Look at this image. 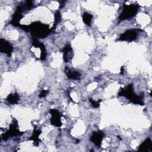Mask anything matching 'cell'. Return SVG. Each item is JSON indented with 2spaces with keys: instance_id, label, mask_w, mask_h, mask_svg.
Instances as JSON below:
<instances>
[{
  "instance_id": "cell-8",
  "label": "cell",
  "mask_w": 152,
  "mask_h": 152,
  "mask_svg": "<svg viewBox=\"0 0 152 152\" xmlns=\"http://www.w3.org/2000/svg\"><path fill=\"white\" fill-rule=\"evenodd\" d=\"M13 50V47L10 43L4 39H0V52L6 54L8 57L11 56Z\"/></svg>"
},
{
  "instance_id": "cell-21",
  "label": "cell",
  "mask_w": 152,
  "mask_h": 152,
  "mask_svg": "<svg viewBox=\"0 0 152 152\" xmlns=\"http://www.w3.org/2000/svg\"><path fill=\"white\" fill-rule=\"evenodd\" d=\"M65 2H66L65 1H61L59 2V8H63V7L64 6V4H65Z\"/></svg>"
},
{
  "instance_id": "cell-23",
  "label": "cell",
  "mask_w": 152,
  "mask_h": 152,
  "mask_svg": "<svg viewBox=\"0 0 152 152\" xmlns=\"http://www.w3.org/2000/svg\"><path fill=\"white\" fill-rule=\"evenodd\" d=\"M118 138H119V139H120V140H122V139H121V137H119V136H118Z\"/></svg>"
},
{
  "instance_id": "cell-14",
  "label": "cell",
  "mask_w": 152,
  "mask_h": 152,
  "mask_svg": "<svg viewBox=\"0 0 152 152\" xmlns=\"http://www.w3.org/2000/svg\"><path fill=\"white\" fill-rule=\"evenodd\" d=\"M41 132H42V131L39 129H36V128L34 129L33 134L30 137L29 140H32L34 142V145H35L36 143V145H38V144L39 142V141H40L39 138V137L40 134H41Z\"/></svg>"
},
{
  "instance_id": "cell-6",
  "label": "cell",
  "mask_w": 152,
  "mask_h": 152,
  "mask_svg": "<svg viewBox=\"0 0 152 152\" xmlns=\"http://www.w3.org/2000/svg\"><path fill=\"white\" fill-rule=\"evenodd\" d=\"M23 11H24L23 10L21 5L20 4H18L17 6L15 11L12 16V19L10 21V24H12V26H14L15 27H20L21 26L20 21L21 20V18H23L22 12Z\"/></svg>"
},
{
  "instance_id": "cell-10",
  "label": "cell",
  "mask_w": 152,
  "mask_h": 152,
  "mask_svg": "<svg viewBox=\"0 0 152 152\" xmlns=\"http://www.w3.org/2000/svg\"><path fill=\"white\" fill-rule=\"evenodd\" d=\"M63 53V59L66 63L69 62L74 56V52L70 45H66L62 49Z\"/></svg>"
},
{
  "instance_id": "cell-15",
  "label": "cell",
  "mask_w": 152,
  "mask_h": 152,
  "mask_svg": "<svg viewBox=\"0 0 152 152\" xmlns=\"http://www.w3.org/2000/svg\"><path fill=\"white\" fill-rule=\"evenodd\" d=\"M82 18L83 21L85 24H86L88 26H91L93 19V15L91 14L88 13L87 12H84L83 14Z\"/></svg>"
},
{
  "instance_id": "cell-17",
  "label": "cell",
  "mask_w": 152,
  "mask_h": 152,
  "mask_svg": "<svg viewBox=\"0 0 152 152\" xmlns=\"http://www.w3.org/2000/svg\"><path fill=\"white\" fill-rule=\"evenodd\" d=\"M19 4L21 5V7L24 11L30 10V9H31L33 8V7L34 5L33 2L30 0H27L24 2H22L20 3Z\"/></svg>"
},
{
  "instance_id": "cell-20",
  "label": "cell",
  "mask_w": 152,
  "mask_h": 152,
  "mask_svg": "<svg viewBox=\"0 0 152 152\" xmlns=\"http://www.w3.org/2000/svg\"><path fill=\"white\" fill-rule=\"evenodd\" d=\"M49 93V91L48 90H42L41 91H40V94H39V97H40V98H43V97H45L46 95H47V94Z\"/></svg>"
},
{
  "instance_id": "cell-22",
  "label": "cell",
  "mask_w": 152,
  "mask_h": 152,
  "mask_svg": "<svg viewBox=\"0 0 152 152\" xmlns=\"http://www.w3.org/2000/svg\"><path fill=\"white\" fill-rule=\"evenodd\" d=\"M120 74H122V75H123L124 74V66H121V72H120Z\"/></svg>"
},
{
  "instance_id": "cell-12",
  "label": "cell",
  "mask_w": 152,
  "mask_h": 152,
  "mask_svg": "<svg viewBox=\"0 0 152 152\" xmlns=\"http://www.w3.org/2000/svg\"><path fill=\"white\" fill-rule=\"evenodd\" d=\"M152 148V141L150 138L145 139L138 147V151H150Z\"/></svg>"
},
{
  "instance_id": "cell-5",
  "label": "cell",
  "mask_w": 152,
  "mask_h": 152,
  "mask_svg": "<svg viewBox=\"0 0 152 152\" xmlns=\"http://www.w3.org/2000/svg\"><path fill=\"white\" fill-rule=\"evenodd\" d=\"M138 36V30L129 29L127 30L120 34L117 40L126 41L128 42H132L135 40Z\"/></svg>"
},
{
  "instance_id": "cell-7",
  "label": "cell",
  "mask_w": 152,
  "mask_h": 152,
  "mask_svg": "<svg viewBox=\"0 0 152 152\" xmlns=\"http://www.w3.org/2000/svg\"><path fill=\"white\" fill-rule=\"evenodd\" d=\"M49 113L51 115V118L50 122L51 125L56 127H60L62 125V122L61 121V115L60 112L55 109H51L49 110Z\"/></svg>"
},
{
  "instance_id": "cell-3",
  "label": "cell",
  "mask_w": 152,
  "mask_h": 152,
  "mask_svg": "<svg viewBox=\"0 0 152 152\" xmlns=\"http://www.w3.org/2000/svg\"><path fill=\"white\" fill-rule=\"evenodd\" d=\"M140 6L138 4H131L126 5L125 4L123 5L122 12H121L118 20L119 21L130 19L136 15L138 12Z\"/></svg>"
},
{
  "instance_id": "cell-2",
  "label": "cell",
  "mask_w": 152,
  "mask_h": 152,
  "mask_svg": "<svg viewBox=\"0 0 152 152\" xmlns=\"http://www.w3.org/2000/svg\"><path fill=\"white\" fill-rule=\"evenodd\" d=\"M144 93H141V95H137L134 91V87L132 84L127 86L126 87L122 88L118 93L119 96H124L129 99L132 103L137 104L144 105V103L142 101L144 98Z\"/></svg>"
},
{
  "instance_id": "cell-18",
  "label": "cell",
  "mask_w": 152,
  "mask_h": 152,
  "mask_svg": "<svg viewBox=\"0 0 152 152\" xmlns=\"http://www.w3.org/2000/svg\"><path fill=\"white\" fill-rule=\"evenodd\" d=\"M61 12H60V11H59V10H58V11H56L55 12V13L54 23H53V27H52V28H51V30H52V31L55 29L56 26H57L58 24L61 21Z\"/></svg>"
},
{
  "instance_id": "cell-16",
  "label": "cell",
  "mask_w": 152,
  "mask_h": 152,
  "mask_svg": "<svg viewBox=\"0 0 152 152\" xmlns=\"http://www.w3.org/2000/svg\"><path fill=\"white\" fill-rule=\"evenodd\" d=\"M19 100L20 97L18 94L16 93L10 94L7 97V100L8 102V103L11 104H17Z\"/></svg>"
},
{
  "instance_id": "cell-11",
  "label": "cell",
  "mask_w": 152,
  "mask_h": 152,
  "mask_svg": "<svg viewBox=\"0 0 152 152\" xmlns=\"http://www.w3.org/2000/svg\"><path fill=\"white\" fill-rule=\"evenodd\" d=\"M103 136H104V133L102 131L93 132L91 136L90 137V140L97 147H100L102 144Z\"/></svg>"
},
{
  "instance_id": "cell-13",
  "label": "cell",
  "mask_w": 152,
  "mask_h": 152,
  "mask_svg": "<svg viewBox=\"0 0 152 152\" xmlns=\"http://www.w3.org/2000/svg\"><path fill=\"white\" fill-rule=\"evenodd\" d=\"M65 72L66 73L67 77L69 79L76 80H79L80 78V74L78 71L75 70L71 69L68 66L65 67Z\"/></svg>"
},
{
  "instance_id": "cell-4",
  "label": "cell",
  "mask_w": 152,
  "mask_h": 152,
  "mask_svg": "<svg viewBox=\"0 0 152 152\" xmlns=\"http://www.w3.org/2000/svg\"><path fill=\"white\" fill-rule=\"evenodd\" d=\"M23 134L18 129V122L15 119H13L10 125L8 130L2 135V140L6 141L9 137H17Z\"/></svg>"
},
{
  "instance_id": "cell-1",
  "label": "cell",
  "mask_w": 152,
  "mask_h": 152,
  "mask_svg": "<svg viewBox=\"0 0 152 152\" xmlns=\"http://www.w3.org/2000/svg\"><path fill=\"white\" fill-rule=\"evenodd\" d=\"M21 28L25 31L30 32L32 37L44 39L52 31L48 25L40 21H35L29 25H22Z\"/></svg>"
},
{
  "instance_id": "cell-9",
  "label": "cell",
  "mask_w": 152,
  "mask_h": 152,
  "mask_svg": "<svg viewBox=\"0 0 152 152\" xmlns=\"http://www.w3.org/2000/svg\"><path fill=\"white\" fill-rule=\"evenodd\" d=\"M32 45L35 48H39L40 49V60L44 61L46 58V50L45 45L40 42L37 39L32 37Z\"/></svg>"
},
{
  "instance_id": "cell-19",
  "label": "cell",
  "mask_w": 152,
  "mask_h": 152,
  "mask_svg": "<svg viewBox=\"0 0 152 152\" xmlns=\"http://www.w3.org/2000/svg\"><path fill=\"white\" fill-rule=\"evenodd\" d=\"M89 101L91 104V106L94 108H98L100 106V102L102 101L101 99H99L98 101H94L92 99H89Z\"/></svg>"
}]
</instances>
